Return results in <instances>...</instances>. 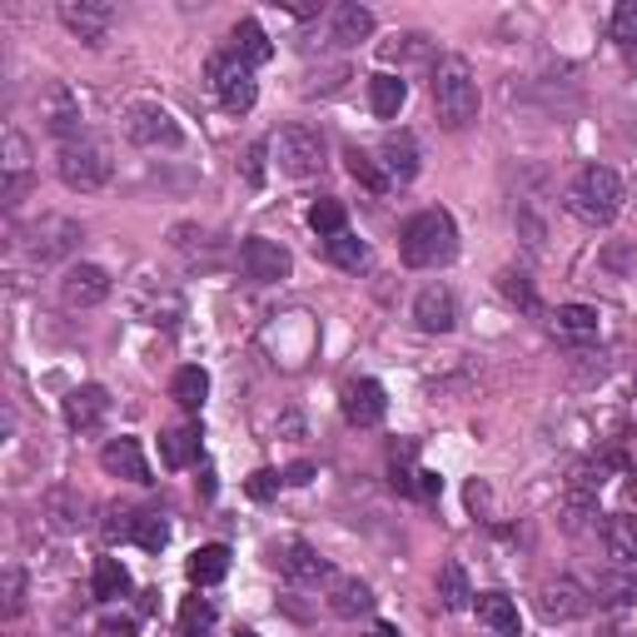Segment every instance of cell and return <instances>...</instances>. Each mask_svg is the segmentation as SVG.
<instances>
[{
    "mask_svg": "<svg viewBox=\"0 0 637 637\" xmlns=\"http://www.w3.org/2000/svg\"><path fill=\"white\" fill-rule=\"evenodd\" d=\"M458 254V229L448 209H424L404 224V264L408 269H438L453 264Z\"/></svg>",
    "mask_w": 637,
    "mask_h": 637,
    "instance_id": "cell-1",
    "label": "cell"
},
{
    "mask_svg": "<svg viewBox=\"0 0 637 637\" xmlns=\"http://www.w3.org/2000/svg\"><path fill=\"white\" fill-rule=\"evenodd\" d=\"M434 105L448 129H468L478 119V80L463 55H443L434 65Z\"/></svg>",
    "mask_w": 637,
    "mask_h": 637,
    "instance_id": "cell-2",
    "label": "cell"
},
{
    "mask_svg": "<svg viewBox=\"0 0 637 637\" xmlns=\"http://www.w3.org/2000/svg\"><path fill=\"white\" fill-rule=\"evenodd\" d=\"M617 209H623V179L607 165H587L583 175L567 185V215L583 219V224H593V229L613 224Z\"/></svg>",
    "mask_w": 637,
    "mask_h": 637,
    "instance_id": "cell-3",
    "label": "cell"
},
{
    "mask_svg": "<svg viewBox=\"0 0 637 637\" xmlns=\"http://www.w3.org/2000/svg\"><path fill=\"white\" fill-rule=\"evenodd\" d=\"M55 169H60V179H65L70 189L90 195V189L109 185V169H115V159H109V149L100 145V139H70V145H60Z\"/></svg>",
    "mask_w": 637,
    "mask_h": 637,
    "instance_id": "cell-4",
    "label": "cell"
},
{
    "mask_svg": "<svg viewBox=\"0 0 637 637\" xmlns=\"http://www.w3.org/2000/svg\"><path fill=\"white\" fill-rule=\"evenodd\" d=\"M269 155H274V165L284 169L289 179H309L324 169V139H318V129H309V125H284L274 139H269Z\"/></svg>",
    "mask_w": 637,
    "mask_h": 637,
    "instance_id": "cell-5",
    "label": "cell"
},
{
    "mask_svg": "<svg viewBox=\"0 0 637 637\" xmlns=\"http://www.w3.org/2000/svg\"><path fill=\"white\" fill-rule=\"evenodd\" d=\"M209 85H215L219 105L229 109V115H244V109H254V70L244 65L239 55H209Z\"/></svg>",
    "mask_w": 637,
    "mask_h": 637,
    "instance_id": "cell-6",
    "label": "cell"
},
{
    "mask_svg": "<svg viewBox=\"0 0 637 637\" xmlns=\"http://www.w3.org/2000/svg\"><path fill=\"white\" fill-rule=\"evenodd\" d=\"M125 135L135 139V145H145V149H175L179 139H185V135H179V125H175V115H169L165 105H149V100L129 105Z\"/></svg>",
    "mask_w": 637,
    "mask_h": 637,
    "instance_id": "cell-7",
    "label": "cell"
},
{
    "mask_svg": "<svg viewBox=\"0 0 637 637\" xmlns=\"http://www.w3.org/2000/svg\"><path fill=\"white\" fill-rule=\"evenodd\" d=\"M35 109H40V119H45V129L50 135H60L70 145V139L80 135V100H75V90L65 85V80H50L45 90L35 95Z\"/></svg>",
    "mask_w": 637,
    "mask_h": 637,
    "instance_id": "cell-8",
    "label": "cell"
},
{
    "mask_svg": "<svg viewBox=\"0 0 637 637\" xmlns=\"http://www.w3.org/2000/svg\"><path fill=\"white\" fill-rule=\"evenodd\" d=\"M60 25L75 40H85V45H100L109 35V25H115V6H105V0H65L60 6Z\"/></svg>",
    "mask_w": 637,
    "mask_h": 637,
    "instance_id": "cell-9",
    "label": "cell"
},
{
    "mask_svg": "<svg viewBox=\"0 0 637 637\" xmlns=\"http://www.w3.org/2000/svg\"><path fill=\"white\" fill-rule=\"evenodd\" d=\"M239 264H244L249 279H259V284H274V279H284L289 269H294V259H289V249L279 244V239H244L239 244Z\"/></svg>",
    "mask_w": 637,
    "mask_h": 637,
    "instance_id": "cell-10",
    "label": "cell"
},
{
    "mask_svg": "<svg viewBox=\"0 0 637 637\" xmlns=\"http://www.w3.org/2000/svg\"><path fill=\"white\" fill-rule=\"evenodd\" d=\"M75 244H80V224H75V219H65V215H45L35 229H30V254H35L40 264L65 259Z\"/></svg>",
    "mask_w": 637,
    "mask_h": 637,
    "instance_id": "cell-11",
    "label": "cell"
},
{
    "mask_svg": "<svg viewBox=\"0 0 637 637\" xmlns=\"http://www.w3.org/2000/svg\"><path fill=\"white\" fill-rule=\"evenodd\" d=\"M105 294H109V274L100 264H70L65 279H60L65 309H95V304H105Z\"/></svg>",
    "mask_w": 637,
    "mask_h": 637,
    "instance_id": "cell-12",
    "label": "cell"
},
{
    "mask_svg": "<svg viewBox=\"0 0 637 637\" xmlns=\"http://www.w3.org/2000/svg\"><path fill=\"white\" fill-rule=\"evenodd\" d=\"M269 557H274V567L284 577H294V583H314V577H328V563L318 557V547H309L304 537H284V543L269 547Z\"/></svg>",
    "mask_w": 637,
    "mask_h": 637,
    "instance_id": "cell-13",
    "label": "cell"
},
{
    "mask_svg": "<svg viewBox=\"0 0 637 637\" xmlns=\"http://www.w3.org/2000/svg\"><path fill=\"white\" fill-rule=\"evenodd\" d=\"M384 414H388L384 384H374V378H354V384H344V418H348L354 428L384 424Z\"/></svg>",
    "mask_w": 637,
    "mask_h": 637,
    "instance_id": "cell-14",
    "label": "cell"
},
{
    "mask_svg": "<svg viewBox=\"0 0 637 637\" xmlns=\"http://www.w3.org/2000/svg\"><path fill=\"white\" fill-rule=\"evenodd\" d=\"M100 468H105L109 478H125V483H149V463H145V448H139V438H109L105 448H100Z\"/></svg>",
    "mask_w": 637,
    "mask_h": 637,
    "instance_id": "cell-15",
    "label": "cell"
},
{
    "mask_svg": "<svg viewBox=\"0 0 637 637\" xmlns=\"http://www.w3.org/2000/svg\"><path fill=\"white\" fill-rule=\"evenodd\" d=\"M537 613H543L547 623H567V617H583V613H587L583 583H573V577H553V583H543V587H537Z\"/></svg>",
    "mask_w": 637,
    "mask_h": 637,
    "instance_id": "cell-16",
    "label": "cell"
},
{
    "mask_svg": "<svg viewBox=\"0 0 637 637\" xmlns=\"http://www.w3.org/2000/svg\"><path fill=\"white\" fill-rule=\"evenodd\" d=\"M40 513H45V523L55 528V533H80L85 528V513H90V503H85V493L80 488H50L45 498H40Z\"/></svg>",
    "mask_w": 637,
    "mask_h": 637,
    "instance_id": "cell-17",
    "label": "cell"
},
{
    "mask_svg": "<svg viewBox=\"0 0 637 637\" xmlns=\"http://www.w3.org/2000/svg\"><path fill=\"white\" fill-rule=\"evenodd\" d=\"M414 318H418V328H424V334H448V328L458 324L453 289H443V284L418 289V299H414Z\"/></svg>",
    "mask_w": 637,
    "mask_h": 637,
    "instance_id": "cell-18",
    "label": "cell"
},
{
    "mask_svg": "<svg viewBox=\"0 0 637 637\" xmlns=\"http://www.w3.org/2000/svg\"><path fill=\"white\" fill-rule=\"evenodd\" d=\"M378 165H384V175L394 179V185H408V179L418 175V139L414 135H384V145H378Z\"/></svg>",
    "mask_w": 637,
    "mask_h": 637,
    "instance_id": "cell-19",
    "label": "cell"
},
{
    "mask_svg": "<svg viewBox=\"0 0 637 637\" xmlns=\"http://www.w3.org/2000/svg\"><path fill=\"white\" fill-rule=\"evenodd\" d=\"M109 414V394L100 384H80L65 394V424L70 428H95Z\"/></svg>",
    "mask_w": 637,
    "mask_h": 637,
    "instance_id": "cell-20",
    "label": "cell"
},
{
    "mask_svg": "<svg viewBox=\"0 0 637 637\" xmlns=\"http://www.w3.org/2000/svg\"><path fill=\"white\" fill-rule=\"evenodd\" d=\"M473 607L498 637H523V617H518V603L508 593H478Z\"/></svg>",
    "mask_w": 637,
    "mask_h": 637,
    "instance_id": "cell-21",
    "label": "cell"
},
{
    "mask_svg": "<svg viewBox=\"0 0 637 637\" xmlns=\"http://www.w3.org/2000/svg\"><path fill=\"white\" fill-rule=\"evenodd\" d=\"M603 547H607V557H613V563L633 567L637 563V518L633 513L603 518Z\"/></svg>",
    "mask_w": 637,
    "mask_h": 637,
    "instance_id": "cell-22",
    "label": "cell"
},
{
    "mask_svg": "<svg viewBox=\"0 0 637 637\" xmlns=\"http://www.w3.org/2000/svg\"><path fill=\"white\" fill-rule=\"evenodd\" d=\"M328 613H334V617H364V613H374V587L358 583V577H338V583L328 587Z\"/></svg>",
    "mask_w": 637,
    "mask_h": 637,
    "instance_id": "cell-23",
    "label": "cell"
},
{
    "mask_svg": "<svg viewBox=\"0 0 637 637\" xmlns=\"http://www.w3.org/2000/svg\"><path fill=\"white\" fill-rule=\"evenodd\" d=\"M159 458H165V468H189L199 458V428L195 424L165 428L159 434Z\"/></svg>",
    "mask_w": 637,
    "mask_h": 637,
    "instance_id": "cell-24",
    "label": "cell"
},
{
    "mask_svg": "<svg viewBox=\"0 0 637 637\" xmlns=\"http://www.w3.org/2000/svg\"><path fill=\"white\" fill-rule=\"evenodd\" d=\"M553 334L557 338H573V344L593 338L597 334V309L593 304H557L553 309Z\"/></svg>",
    "mask_w": 637,
    "mask_h": 637,
    "instance_id": "cell-25",
    "label": "cell"
},
{
    "mask_svg": "<svg viewBox=\"0 0 637 637\" xmlns=\"http://www.w3.org/2000/svg\"><path fill=\"white\" fill-rule=\"evenodd\" d=\"M90 593L100 603H115V597L129 593V567L119 557H95V573H90Z\"/></svg>",
    "mask_w": 637,
    "mask_h": 637,
    "instance_id": "cell-26",
    "label": "cell"
},
{
    "mask_svg": "<svg viewBox=\"0 0 637 637\" xmlns=\"http://www.w3.org/2000/svg\"><path fill=\"white\" fill-rule=\"evenodd\" d=\"M224 573H229V547L224 543H205V547L189 553V577H195L199 587L224 583Z\"/></svg>",
    "mask_w": 637,
    "mask_h": 637,
    "instance_id": "cell-27",
    "label": "cell"
},
{
    "mask_svg": "<svg viewBox=\"0 0 637 637\" xmlns=\"http://www.w3.org/2000/svg\"><path fill=\"white\" fill-rule=\"evenodd\" d=\"M169 398H175L179 408H189V414H195V408H205V398H209V374H205L199 364H185L175 378H169Z\"/></svg>",
    "mask_w": 637,
    "mask_h": 637,
    "instance_id": "cell-28",
    "label": "cell"
},
{
    "mask_svg": "<svg viewBox=\"0 0 637 637\" xmlns=\"http://www.w3.org/2000/svg\"><path fill=\"white\" fill-rule=\"evenodd\" d=\"M229 40H234V55L244 60L249 70L264 65V60L274 55V45H269V35H264V25H259V20H239L234 35H229Z\"/></svg>",
    "mask_w": 637,
    "mask_h": 637,
    "instance_id": "cell-29",
    "label": "cell"
},
{
    "mask_svg": "<svg viewBox=\"0 0 637 637\" xmlns=\"http://www.w3.org/2000/svg\"><path fill=\"white\" fill-rule=\"evenodd\" d=\"M374 35V10L364 6H338L334 10V45H358Z\"/></svg>",
    "mask_w": 637,
    "mask_h": 637,
    "instance_id": "cell-30",
    "label": "cell"
},
{
    "mask_svg": "<svg viewBox=\"0 0 637 637\" xmlns=\"http://www.w3.org/2000/svg\"><path fill=\"white\" fill-rule=\"evenodd\" d=\"M404 100H408V85L398 75H374V80H368V105H374L378 119H394L398 109H404Z\"/></svg>",
    "mask_w": 637,
    "mask_h": 637,
    "instance_id": "cell-31",
    "label": "cell"
},
{
    "mask_svg": "<svg viewBox=\"0 0 637 637\" xmlns=\"http://www.w3.org/2000/svg\"><path fill=\"white\" fill-rule=\"evenodd\" d=\"M344 165H348V175L368 189V195H388V185H394V179L384 175V165H378V155H368V149H358V145L344 155Z\"/></svg>",
    "mask_w": 637,
    "mask_h": 637,
    "instance_id": "cell-32",
    "label": "cell"
},
{
    "mask_svg": "<svg viewBox=\"0 0 637 637\" xmlns=\"http://www.w3.org/2000/svg\"><path fill=\"white\" fill-rule=\"evenodd\" d=\"M438 597H443L448 613H463V607H473V587H468V573L458 563L438 567Z\"/></svg>",
    "mask_w": 637,
    "mask_h": 637,
    "instance_id": "cell-33",
    "label": "cell"
},
{
    "mask_svg": "<svg viewBox=\"0 0 637 637\" xmlns=\"http://www.w3.org/2000/svg\"><path fill=\"white\" fill-rule=\"evenodd\" d=\"M309 224H314V234H324V239L344 234V229H348V215H344V199H334V195L314 199V205H309Z\"/></svg>",
    "mask_w": 637,
    "mask_h": 637,
    "instance_id": "cell-34",
    "label": "cell"
},
{
    "mask_svg": "<svg viewBox=\"0 0 637 637\" xmlns=\"http://www.w3.org/2000/svg\"><path fill=\"white\" fill-rule=\"evenodd\" d=\"M324 249H328V259H334L338 269H348V274H358V269L368 264V244L364 239H354L344 229V234H334V239H324Z\"/></svg>",
    "mask_w": 637,
    "mask_h": 637,
    "instance_id": "cell-35",
    "label": "cell"
},
{
    "mask_svg": "<svg viewBox=\"0 0 637 637\" xmlns=\"http://www.w3.org/2000/svg\"><path fill=\"white\" fill-rule=\"evenodd\" d=\"M209 627H215V603L209 597H185V607H179V637H209Z\"/></svg>",
    "mask_w": 637,
    "mask_h": 637,
    "instance_id": "cell-36",
    "label": "cell"
},
{
    "mask_svg": "<svg viewBox=\"0 0 637 637\" xmlns=\"http://www.w3.org/2000/svg\"><path fill=\"white\" fill-rule=\"evenodd\" d=\"M135 523H139L135 508L109 503V508H105V523H100V528H105V543H125V537L135 543Z\"/></svg>",
    "mask_w": 637,
    "mask_h": 637,
    "instance_id": "cell-37",
    "label": "cell"
},
{
    "mask_svg": "<svg viewBox=\"0 0 637 637\" xmlns=\"http://www.w3.org/2000/svg\"><path fill=\"white\" fill-rule=\"evenodd\" d=\"M498 289H503L508 304H518V309H537V289H533V279L518 274V269H503V274H498Z\"/></svg>",
    "mask_w": 637,
    "mask_h": 637,
    "instance_id": "cell-38",
    "label": "cell"
},
{
    "mask_svg": "<svg viewBox=\"0 0 637 637\" xmlns=\"http://www.w3.org/2000/svg\"><path fill=\"white\" fill-rule=\"evenodd\" d=\"M593 593L603 597L607 607H623V603H633V597H637V583H633L627 573H603V577L593 583Z\"/></svg>",
    "mask_w": 637,
    "mask_h": 637,
    "instance_id": "cell-39",
    "label": "cell"
},
{
    "mask_svg": "<svg viewBox=\"0 0 637 637\" xmlns=\"http://www.w3.org/2000/svg\"><path fill=\"white\" fill-rule=\"evenodd\" d=\"M135 543L145 547V553H159V547L169 543V523L159 513H139V523H135Z\"/></svg>",
    "mask_w": 637,
    "mask_h": 637,
    "instance_id": "cell-40",
    "label": "cell"
},
{
    "mask_svg": "<svg viewBox=\"0 0 637 637\" xmlns=\"http://www.w3.org/2000/svg\"><path fill=\"white\" fill-rule=\"evenodd\" d=\"M30 169V145L20 129H6V179H25Z\"/></svg>",
    "mask_w": 637,
    "mask_h": 637,
    "instance_id": "cell-41",
    "label": "cell"
},
{
    "mask_svg": "<svg viewBox=\"0 0 637 637\" xmlns=\"http://www.w3.org/2000/svg\"><path fill=\"white\" fill-rule=\"evenodd\" d=\"M279 488H284V473H274V468H254V473L244 478V493L254 498V503H269V498H279Z\"/></svg>",
    "mask_w": 637,
    "mask_h": 637,
    "instance_id": "cell-42",
    "label": "cell"
},
{
    "mask_svg": "<svg viewBox=\"0 0 637 637\" xmlns=\"http://www.w3.org/2000/svg\"><path fill=\"white\" fill-rule=\"evenodd\" d=\"M613 40L617 45H637V0H623L613 10Z\"/></svg>",
    "mask_w": 637,
    "mask_h": 637,
    "instance_id": "cell-43",
    "label": "cell"
},
{
    "mask_svg": "<svg viewBox=\"0 0 637 637\" xmlns=\"http://www.w3.org/2000/svg\"><path fill=\"white\" fill-rule=\"evenodd\" d=\"M25 613V573L15 563L6 567V617H20Z\"/></svg>",
    "mask_w": 637,
    "mask_h": 637,
    "instance_id": "cell-44",
    "label": "cell"
},
{
    "mask_svg": "<svg viewBox=\"0 0 637 637\" xmlns=\"http://www.w3.org/2000/svg\"><path fill=\"white\" fill-rule=\"evenodd\" d=\"M344 80H348V65H328V70H318V75H309L304 95H334Z\"/></svg>",
    "mask_w": 637,
    "mask_h": 637,
    "instance_id": "cell-45",
    "label": "cell"
},
{
    "mask_svg": "<svg viewBox=\"0 0 637 637\" xmlns=\"http://www.w3.org/2000/svg\"><path fill=\"white\" fill-rule=\"evenodd\" d=\"M264 155H269V145H264V139H254V145H249L244 149V165H239V169H244V179H249V185H264Z\"/></svg>",
    "mask_w": 637,
    "mask_h": 637,
    "instance_id": "cell-46",
    "label": "cell"
},
{
    "mask_svg": "<svg viewBox=\"0 0 637 637\" xmlns=\"http://www.w3.org/2000/svg\"><path fill=\"white\" fill-rule=\"evenodd\" d=\"M95 637H135V623H129V617H105V623L95 627Z\"/></svg>",
    "mask_w": 637,
    "mask_h": 637,
    "instance_id": "cell-47",
    "label": "cell"
},
{
    "mask_svg": "<svg viewBox=\"0 0 637 637\" xmlns=\"http://www.w3.org/2000/svg\"><path fill=\"white\" fill-rule=\"evenodd\" d=\"M443 493V478L438 473H418V498H438Z\"/></svg>",
    "mask_w": 637,
    "mask_h": 637,
    "instance_id": "cell-48",
    "label": "cell"
},
{
    "mask_svg": "<svg viewBox=\"0 0 637 637\" xmlns=\"http://www.w3.org/2000/svg\"><path fill=\"white\" fill-rule=\"evenodd\" d=\"M309 478H314V463H294V468H284V483H309Z\"/></svg>",
    "mask_w": 637,
    "mask_h": 637,
    "instance_id": "cell-49",
    "label": "cell"
},
{
    "mask_svg": "<svg viewBox=\"0 0 637 637\" xmlns=\"http://www.w3.org/2000/svg\"><path fill=\"white\" fill-rule=\"evenodd\" d=\"M368 637H398V633H394V627H388V623H378V627H374V633H368Z\"/></svg>",
    "mask_w": 637,
    "mask_h": 637,
    "instance_id": "cell-50",
    "label": "cell"
},
{
    "mask_svg": "<svg viewBox=\"0 0 637 637\" xmlns=\"http://www.w3.org/2000/svg\"><path fill=\"white\" fill-rule=\"evenodd\" d=\"M627 498H633V503H637V473L627 478Z\"/></svg>",
    "mask_w": 637,
    "mask_h": 637,
    "instance_id": "cell-51",
    "label": "cell"
},
{
    "mask_svg": "<svg viewBox=\"0 0 637 637\" xmlns=\"http://www.w3.org/2000/svg\"><path fill=\"white\" fill-rule=\"evenodd\" d=\"M234 637H259V633H234Z\"/></svg>",
    "mask_w": 637,
    "mask_h": 637,
    "instance_id": "cell-52",
    "label": "cell"
}]
</instances>
